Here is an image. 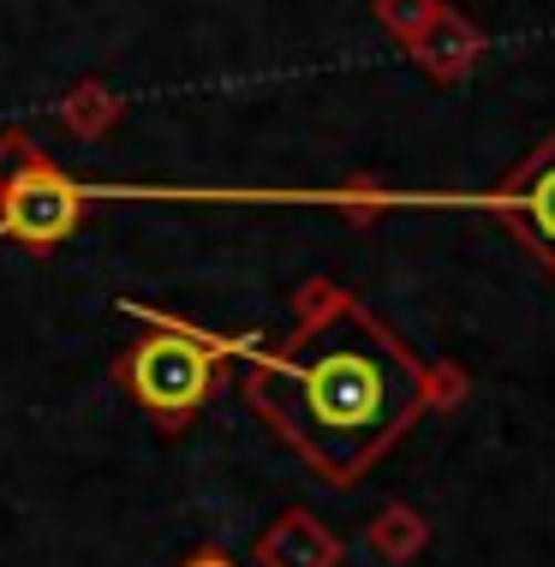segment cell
<instances>
[{
    "instance_id": "cell-4",
    "label": "cell",
    "mask_w": 555,
    "mask_h": 567,
    "mask_svg": "<svg viewBox=\"0 0 555 567\" xmlns=\"http://www.w3.org/2000/svg\"><path fill=\"white\" fill-rule=\"evenodd\" d=\"M520 209H526L532 239L555 257V150H549L544 162H537V174L526 179V192H520Z\"/></svg>"
},
{
    "instance_id": "cell-3",
    "label": "cell",
    "mask_w": 555,
    "mask_h": 567,
    "mask_svg": "<svg viewBox=\"0 0 555 567\" xmlns=\"http://www.w3.org/2000/svg\"><path fill=\"white\" fill-rule=\"evenodd\" d=\"M79 186H66L60 174H42V167H30L7 186L0 197V227H7V239H24V245H54L66 239L72 227H79Z\"/></svg>"
},
{
    "instance_id": "cell-1",
    "label": "cell",
    "mask_w": 555,
    "mask_h": 567,
    "mask_svg": "<svg viewBox=\"0 0 555 567\" xmlns=\"http://www.w3.org/2000/svg\"><path fill=\"white\" fill-rule=\"evenodd\" d=\"M269 412L281 436L329 484H352L424 401L419 364L364 317L317 329L292 359L269 364Z\"/></svg>"
},
{
    "instance_id": "cell-2",
    "label": "cell",
    "mask_w": 555,
    "mask_h": 567,
    "mask_svg": "<svg viewBox=\"0 0 555 567\" xmlns=\"http://www.w3.org/2000/svg\"><path fill=\"white\" fill-rule=\"evenodd\" d=\"M126 389L156 419H185L215 389V352L204 341H192V334H150L126 359Z\"/></svg>"
},
{
    "instance_id": "cell-5",
    "label": "cell",
    "mask_w": 555,
    "mask_h": 567,
    "mask_svg": "<svg viewBox=\"0 0 555 567\" xmlns=\"http://www.w3.org/2000/svg\"><path fill=\"white\" fill-rule=\"evenodd\" d=\"M179 567H234L227 556H192V561H179Z\"/></svg>"
}]
</instances>
